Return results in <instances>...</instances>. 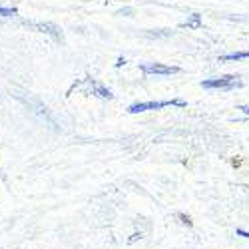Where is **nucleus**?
<instances>
[{
	"instance_id": "obj_1",
	"label": "nucleus",
	"mask_w": 249,
	"mask_h": 249,
	"mask_svg": "<svg viewBox=\"0 0 249 249\" xmlns=\"http://www.w3.org/2000/svg\"><path fill=\"white\" fill-rule=\"evenodd\" d=\"M168 106H178V108H185L188 102L185 100H161V102H136L128 108L130 114H140V112H148V110H161V108H168Z\"/></svg>"
},
{
	"instance_id": "obj_8",
	"label": "nucleus",
	"mask_w": 249,
	"mask_h": 249,
	"mask_svg": "<svg viewBox=\"0 0 249 249\" xmlns=\"http://www.w3.org/2000/svg\"><path fill=\"white\" fill-rule=\"evenodd\" d=\"M124 64H126V58H120V60L116 62V66H118V68H120V66H124Z\"/></svg>"
},
{
	"instance_id": "obj_5",
	"label": "nucleus",
	"mask_w": 249,
	"mask_h": 249,
	"mask_svg": "<svg viewBox=\"0 0 249 249\" xmlns=\"http://www.w3.org/2000/svg\"><path fill=\"white\" fill-rule=\"evenodd\" d=\"M243 58H249V50H243V52H233V54H225V56H219V62H227V60H243Z\"/></svg>"
},
{
	"instance_id": "obj_3",
	"label": "nucleus",
	"mask_w": 249,
	"mask_h": 249,
	"mask_svg": "<svg viewBox=\"0 0 249 249\" xmlns=\"http://www.w3.org/2000/svg\"><path fill=\"white\" fill-rule=\"evenodd\" d=\"M140 70L142 74H156V76H172V74H178L179 68L178 66H165V64H160V62H150V64H140Z\"/></svg>"
},
{
	"instance_id": "obj_9",
	"label": "nucleus",
	"mask_w": 249,
	"mask_h": 249,
	"mask_svg": "<svg viewBox=\"0 0 249 249\" xmlns=\"http://www.w3.org/2000/svg\"><path fill=\"white\" fill-rule=\"evenodd\" d=\"M237 235H243V237H247V239H249V233H247V231H243V230H237Z\"/></svg>"
},
{
	"instance_id": "obj_7",
	"label": "nucleus",
	"mask_w": 249,
	"mask_h": 249,
	"mask_svg": "<svg viewBox=\"0 0 249 249\" xmlns=\"http://www.w3.org/2000/svg\"><path fill=\"white\" fill-rule=\"evenodd\" d=\"M0 14H2V16H12V14H16V8H4V6H0Z\"/></svg>"
},
{
	"instance_id": "obj_4",
	"label": "nucleus",
	"mask_w": 249,
	"mask_h": 249,
	"mask_svg": "<svg viewBox=\"0 0 249 249\" xmlns=\"http://www.w3.org/2000/svg\"><path fill=\"white\" fill-rule=\"evenodd\" d=\"M181 26H183V28H190V30H199V28H201V14L194 12V14L190 16L188 22H183Z\"/></svg>"
},
{
	"instance_id": "obj_10",
	"label": "nucleus",
	"mask_w": 249,
	"mask_h": 249,
	"mask_svg": "<svg viewBox=\"0 0 249 249\" xmlns=\"http://www.w3.org/2000/svg\"><path fill=\"white\" fill-rule=\"evenodd\" d=\"M239 110H241L243 114H247V116H249V106H239Z\"/></svg>"
},
{
	"instance_id": "obj_6",
	"label": "nucleus",
	"mask_w": 249,
	"mask_h": 249,
	"mask_svg": "<svg viewBox=\"0 0 249 249\" xmlns=\"http://www.w3.org/2000/svg\"><path fill=\"white\" fill-rule=\"evenodd\" d=\"M94 92H96L100 98H108V100L114 98V94H112L108 88H104V86H100V84H94Z\"/></svg>"
},
{
	"instance_id": "obj_2",
	"label": "nucleus",
	"mask_w": 249,
	"mask_h": 249,
	"mask_svg": "<svg viewBox=\"0 0 249 249\" xmlns=\"http://www.w3.org/2000/svg\"><path fill=\"white\" fill-rule=\"evenodd\" d=\"M201 86L205 90H233L241 86L239 76H221V78H207L201 82Z\"/></svg>"
}]
</instances>
